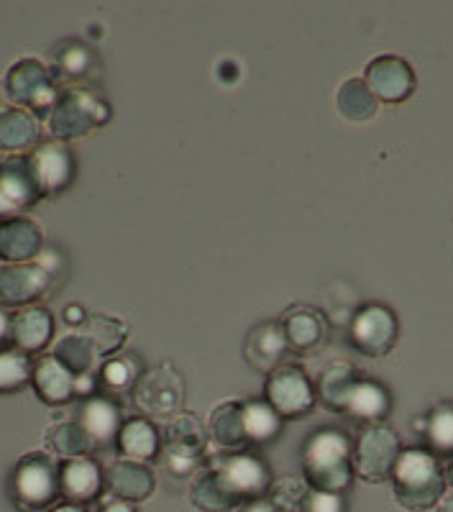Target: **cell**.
I'll return each instance as SVG.
<instances>
[{"label": "cell", "instance_id": "obj_9", "mask_svg": "<svg viewBox=\"0 0 453 512\" xmlns=\"http://www.w3.org/2000/svg\"><path fill=\"white\" fill-rule=\"evenodd\" d=\"M221 472L223 482L231 489V495L241 502L264 500L272 489V472L259 456L246 454V451H236L228 454L226 459L218 461L215 466Z\"/></svg>", "mask_w": 453, "mask_h": 512}, {"label": "cell", "instance_id": "obj_17", "mask_svg": "<svg viewBox=\"0 0 453 512\" xmlns=\"http://www.w3.org/2000/svg\"><path fill=\"white\" fill-rule=\"evenodd\" d=\"M103 489V474L93 459H67L59 466V492H62L72 505H85L95 500Z\"/></svg>", "mask_w": 453, "mask_h": 512}, {"label": "cell", "instance_id": "obj_34", "mask_svg": "<svg viewBox=\"0 0 453 512\" xmlns=\"http://www.w3.org/2000/svg\"><path fill=\"white\" fill-rule=\"evenodd\" d=\"M82 336H88L93 341L98 356L116 354L126 341L128 331L121 320L111 318V315H88L82 323Z\"/></svg>", "mask_w": 453, "mask_h": 512}, {"label": "cell", "instance_id": "obj_27", "mask_svg": "<svg viewBox=\"0 0 453 512\" xmlns=\"http://www.w3.org/2000/svg\"><path fill=\"white\" fill-rule=\"evenodd\" d=\"M190 500L192 505L203 512H228L233 507H239V500L231 495V489L223 482L221 472L218 469H205L195 484L190 489Z\"/></svg>", "mask_w": 453, "mask_h": 512}, {"label": "cell", "instance_id": "obj_1", "mask_svg": "<svg viewBox=\"0 0 453 512\" xmlns=\"http://www.w3.org/2000/svg\"><path fill=\"white\" fill-rule=\"evenodd\" d=\"M302 469L310 489L343 495L354 479V443L341 428H318L302 446Z\"/></svg>", "mask_w": 453, "mask_h": 512}, {"label": "cell", "instance_id": "obj_39", "mask_svg": "<svg viewBox=\"0 0 453 512\" xmlns=\"http://www.w3.org/2000/svg\"><path fill=\"white\" fill-rule=\"evenodd\" d=\"M136 377H139V367L134 359H111L103 367V382L111 387L113 392H123L136 387Z\"/></svg>", "mask_w": 453, "mask_h": 512}, {"label": "cell", "instance_id": "obj_43", "mask_svg": "<svg viewBox=\"0 0 453 512\" xmlns=\"http://www.w3.org/2000/svg\"><path fill=\"white\" fill-rule=\"evenodd\" d=\"M64 320L72 323V326H82V323H85V315H82V310L77 308V305H72V308L64 313Z\"/></svg>", "mask_w": 453, "mask_h": 512}, {"label": "cell", "instance_id": "obj_23", "mask_svg": "<svg viewBox=\"0 0 453 512\" xmlns=\"http://www.w3.org/2000/svg\"><path fill=\"white\" fill-rule=\"evenodd\" d=\"M75 374L64 369L54 356H44L34 364V387L47 405H62L75 397Z\"/></svg>", "mask_w": 453, "mask_h": 512}, {"label": "cell", "instance_id": "obj_28", "mask_svg": "<svg viewBox=\"0 0 453 512\" xmlns=\"http://www.w3.org/2000/svg\"><path fill=\"white\" fill-rule=\"evenodd\" d=\"M356 382H359L356 369L351 367V364H346V361H338V364L328 367L326 372H323V377H320L318 382L320 402H323L328 410H333V413H343Z\"/></svg>", "mask_w": 453, "mask_h": 512}, {"label": "cell", "instance_id": "obj_33", "mask_svg": "<svg viewBox=\"0 0 453 512\" xmlns=\"http://www.w3.org/2000/svg\"><path fill=\"white\" fill-rule=\"evenodd\" d=\"M244 431L251 443H269L282 431V418L267 400L244 402Z\"/></svg>", "mask_w": 453, "mask_h": 512}, {"label": "cell", "instance_id": "obj_21", "mask_svg": "<svg viewBox=\"0 0 453 512\" xmlns=\"http://www.w3.org/2000/svg\"><path fill=\"white\" fill-rule=\"evenodd\" d=\"M105 484L113 495L123 502H139L146 500L154 489V477L141 461L121 459L111 464L108 474H105Z\"/></svg>", "mask_w": 453, "mask_h": 512}, {"label": "cell", "instance_id": "obj_11", "mask_svg": "<svg viewBox=\"0 0 453 512\" xmlns=\"http://www.w3.org/2000/svg\"><path fill=\"white\" fill-rule=\"evenodd\" d=\"M349 341L364 356H387L397 341L395 313L384 305H364L351 320Z\"/></svg>", "mask_w": 453, "mask_h": 512}, {"label": "cell", "instance_id": "obj_14", "mask_svg": "<svg viewBox=\"0 0 453 512\" xmlns=\"http://www.w3.org/2000/svg\"><path fill=\"white\" fill-rule=\"evenodd\" d=\"M49 287V272L41 264H3L0 267V305L21 308L39 300Z\"/></svg>", "mask_w": 453, "mask_h": 512}, {"label": "cell", "instance_id": "obj_47", "mask_svg": "<svg viewBox=\"0 0 453 512\" xmlns=\"http://www.w3.org/2000/svg\"><path fill=\"white\" fill-rule=\"evenodd\" d=\"M443 474H446V482L453 484V456H451V459H448V464H446V469H443Z\"/></svg>", "mask_w": 453, "mask_h": 512}, {"label": "cell", "instance_id": "obj_15", "mask_svg": "<svg viewBox=\"0 0 453 512\" xmlns=\"http://www.w3.org/2000/svg\"><path fill=\"white\" fill-rule=\"evenodd\" d=\"M31 167H34L36 182H39L44 198L57 195L72 182L75 175V162H72L70 149L62 141H47L31 154Z\"/></svg>", "mask_w": 453, "mask_h": 512}, {"label": "cell", "instance_id": "obj_7", "mask_svg": "<svg viewBox=\"0 0 453 512\" xmlns=\"http://www.w3.org/2000/svg\"><path fill=\"white\" fill-rule=\"evenodd\" d=\"M264 392L279 418H302L315 405L313 384L300 367H292V364H282L279 369H274L264 384Z\"/></svg>", "mask_w": 453, "mask_h": 512}, {"label": "cell", "instance_id": "obj_32", "mask_svg": "<svg viewBox=\"0 0 453 512\" xmlns=\"http://www.w3.org/2000/svg\"><path fill=\"white\" fill-rule=\"evenodd\" d=\"M428 441L430 454L436 456H453V402H441L430 410L423 420V431Z\"/></svg>", "mask_w": 453, "mask_h": 512}, {"label": "cell", "instance_id": "obj_41", "mask_svg": "<svg viewBox=\"0 0 453 512\" xmlns=\"http://www.w3.org/2000/svg\"><path fill=\"white\" fill-rule=\"evenodd\" d=\"M6 344H11V315L0 308V349Z\"/></svg>", "mask_w": 453, "mask_h": 512}, {"label": "cell", "instance_id": "obj_16", "mask_svg": "<svg viewBox=\"0 0 453 512\" xmlns=\"http://www.w3.org/2000/svg\"><path fill=\"white\" fill-rule=\"evenodd\" d=\"M279 326H282V333H285L287 349L295 351V354L318 351L328 338L326 318L318 310L305 308V305L287 310L282 320H279Z\"/></svg>", "mask_w": 453, "mask_h": 512}, {"label": "cell", "instance_id": "obj_6", "mask_svg": "<svg viewBox=\"0 0 453 512\" xmlns=\"http://www.w3.org/2000/svg\"><path fill=\"white\" fill-rule=\"evenodd\" d=\"M6 93L18 108H31L36 113H49L59 98L52 72L39 59H21L13 64L6 75Z\"/></svg>", "mask_w": 453, "mask_h": 512}, {"label": "cell", "instance_id": "obj_38", "mask_svg": "<svg viewBox=\"0 0 453 512\" xmlns=\"http://www.w3.org/2000/svg\"><path fill=\"white\" fill-rule=\"evenodd\" d=\"M90 52L80 44H67L57 52V75L64 80H77L88 72Z\"/></svg>", "mask_w": 453, "mask_h": 512}, {"label": "cell", "instance_id": "obj_26", "mask_svg": "<svg viewBox=\"0 0 453 512\" xmlns=\"http://www.w3.org/2000/svg\"><path fill=\"white\" fill-rule=\"evenodd\" d=\"M36 139H39V121L34 113L18 105L0 108V149L6 152L29 149L36 144Z\"/></svg>", "mask_w": 453, "mask_h": 512}, {"label": "cell", "instance_id": "obj_22", "mask_svg": "<svg viewBox=\"0 0 453 512\" xmlns=\"http://www.w3.org/2000/svg\"><path fill=\"white\" fill-rule=\"evenodd\" d=\"M208 436L223 451H244L249 446V438L244 431V402H221L213 410L208 423Z\"/></svg>", "mask_w": 453, "mask_h": 512}, {"label": "cell", "instance_id": "obj_29", "mask_svg": "<svg viewBox=\"0 0 453 512\" xmlns=\"http://www.w3.org/2000/svg\"><path fill=\"white\" fill-rule=\"evenodd\" d=\"M118 448L128 459L149 461L159 451V433L146 418H131L121 425L118 433Z\"/></svg>", "mask_w": 453, "mask_h": 512}, {"label": "cell", "instance_id": "obj_19", "mask_svg": "<svg viewBox=\"0 0 453 512\" xmlns=\"http://www.w3.org/2000/svg\"><path fill=\"white\" fill-rule=\"evenodd\" d=\"M287 341L279 323H262L246 338V359L259 372L272 374L274 369L282 367V359L287 354Z\"/></svg>", "mask_w": 453, "mask_h": 512}, {"label": "cell", "instance_id": "obj_13", "mask_svg": "<svg viewBox=\"0 0 453 512\" xmlns=\"http://www.w3.org/2000/svg\"><path fill=\"white\" fill-rule=\"evenodd\" d=\"M366 88L372 90L377 103H402L413 95L415 90V75L410 70V64L400 57L384 54V57L374 59L364 72Z\"/></svg>", "mask_w": 453, "mask_h": 512}, {"label": "cell", "instance_id": "obj_24", "mask_svg": "<svg viewBox=\"0 0 453 512\" xmlns=\"http://www.w3.org/2000/svg\"><path fill=\"white\" fill-rule=\"evenodd\" d=\"M392 408L390 392L384 390L382 384L374 382V379H359L351 390L349 402H346V410L343 413L351 415L356 420H364L366 425H374L379 420L387 418Z\"/></svg>", "mask_w": 453, "mask_h": 512}, {"label": "cell", "instance_id": "obj_45", "mask_svg": "<svg viewBox=\"0 0 453 512\" xmlns=\"http://www.w3.org/2000/svg\"><path fill=\"white\" fill-rule=\"evenodd\" d=\"M49 512H85V507H80V505H72V502H64V505H57V507H52V510Z\"/></svg>", "mask_w": 453, "mask_h": 512}, {"label": "cell", "instance_id": "obj_4", "mask_svg": "<svg viewBox=\"0 0 453 512\" xmlns=\"http://www.w3.org/2000/svg\"><path fill=\"white\" fill-rule=\"evenodd\" d=\"M59 492V466L44 454L18 461L11 477V497L21 512H39L52 505Z\"/></svg>", "mask_w": 453, "mask_h": 512}, {"label": "cell", "instance_id": "obj_12", "mask_svg": "<svg viewBox=\"0 0 453 512\" xmlns=\"http://www.w3.org/2000/svg\"><path fill=\"white\" fill-rule=\"evenodd\" d=\"M208 443V431L195 415H177L164 431L167 464L175 474H190L195 469Z\"/></svg>", "mask_w": 453, "mask_h": 512}, {"label": "cell", "instance_id": "obj_44", "mask_svg": "<svg viewBox=\"0 0 453 512\" xmlns=\"http://www.w3.org/2000/svg\"><path fill=\"white\" fill-rule=\"evenodd\" d=\"M100 512H136V510L131 505H128V502L113 500V502H108V505H105Z\"/></svg>", "mask_w": 453, "mask_h": 512}, {"label": "cell", "instance_id": "obj_46", "mask_svg": "<svg viewBox=\"0 0 453 512\" xmlns=\"http://www.w3.org/2000/svg\"><path fill=\"white\" fill-rule=\"evenodd\" d=\"M438 512H453V492H451V495L443 497L441 507H438Z\"/></svg>", "mask_w": 453, "mask_h": 512}, {"label": "cell", "instance_id": "obj_3", "mask_svg": "<svg viewBox=\"0 0 453 512\" xmlns=\"http://www.w3.org/2000/svg\"><path fill=\"white\" fill-rule=\"evenodd\" d=\"M111 111L103 98L85 88H72L59 93L57 103L49 111V131L57 141H72L103 126Z\"/></svg>", "mask_w": 453, "mask_h": 512}, {"label": "cell", "instance_id": "obj_31", "mask_svg": "<svg viewBox=\"0 0 453 512\" xmlns=\"http://www.w3.org/2000/svg\"><path fill=\"white\" fill-rule=\"evenodd\" d=\"M336 105L346 121L366 123L377 116V98L364 80H346L336 93Z\"/></svg>", "mask_w": 453, "mask_h": 512}, {"label": "cell", "instance_id": "obj_2", "mask_svg": "<svg viewBox=\"0 0 453 512\" xmlns=\"http://www.w3.org/2000/svg\"><path fill=\"white\" fill-rule=\"evenodd\" d=\"M395 500L410 512H425L443 500L446 474L436 456L425 448L402 451L392 469Z\"/></svg>", "mask_w": 453, "mask_h": 512}, {"label": "cell", "instance_id": "obj_40", "mask_svg": "<svg viewBox=\"0 0 453 512\" xmlns=\"http://www.w3.org/2000/svg\"><path fill=\"white\" fill-rule=\"evenodd\" d=\"M302 512H346V500H343V495L310 489L308 497H305V505H302Z\"/></svg>", "mask_w": 453, "mask_h": 512}, {"label": "cell", "instance_id": "obj_8", "mask_svg": "<svg viewBox=\"0 0 453 512\" xmlns=\"http://www.w3.org/2000/svg\"><path fill=\"white\" fill-rule=\"evenodd\" d=\"M44 198L29 157H8L0 162V218H16Z\"/></svg>", "mask_w": 453, "mask_h": 512}, {"label": "cell", "instance_id": "obj_25", "mask_svg": "<svg viewBox=\"0 0 453 512\" xmlns=\"http://www.w3.org/2000/svg\"><path fill=\"white\" fill-rule=\"evenodd\" d=\"M80 425L90 436L93 446H105V443H111L113 438H118L123 423L116 402H111L108 397H90V400L82 405Z\"/></svg>", "mask_w": 453, "mask_h": 512}, {"label": "cell", "instance_id": "obj_42", "mask_svg": "<svg viewBox=\"0 0 453 512\" xmlns=\"http://www.w3.org/2000/svg\"><path fill=\"white\" fill-rule=\"evenodd\" d=\"M241 512H279L277 507L272 505V502L267 500V497H264V500H254V502H246L244 505V510Z\"/></svg>", "mask_w": 453, "mask_h": 512}, {"label": "cell", "instance_id": "obj_36", "mask_svg": "<svg viewBox=\"0 0 453 512\" xmlns=\"http://www.w3.org/2000/svg\"><path fill=\"white\" fill-rule=\"evenodd\" d=\"M34 379V364L18 349H0V392H18Z\"/></svg>", "mask_w": 453, "mask_h": 512}, {"label": "cell", "instance_id": "obj_20", "mask_svg": "<svg viewBox=\"0 0 453 512\" xmlns=\"http://www.w3.org/2000/svg\"><path fill=\"white\" fill-rule=\"evenodd\" d=\"M52 315L44 308H24L11 318V344L26 356L36 354L52 338Z\"/></svg>", "mask_w": 453, "mask_h": 512}, {"label": "cell", "instance_id": "obj_30", "mask_svg": "<svg viewBox=\"0 0 453 512\" xmlns=\"http://www.w3.org/2000/svg\"><path fill=\"white\" fill-rule=\"evenodd\" d=\"M54 359L62 364L64 369H70L75 377H85V374H93L95 364H98V351H95L93 341L82 333H70L64 336L62 341L54 349Z\"/></svg>", "mask_w": 453, "mask_h": 512}, {"label": "cell", "instance_id": "obj_35", "mask_svg": "<svg viewBox=\"0 0 453 512\" xmlns=\"http://www.w3.org/2000/svg\"><path fill=\"white\" fill-rule=\"evenodd\" d=\"M47 443L52 448L54 454L64 456L67 459H82V456H88V451H93V441L85 433L80 423H59L54 425L52 431L47 433Z\"/></svg>", "mask_w": 453, "mask_h": 512}, {"label": "cell", "instance_id": "obj_37", "mask_svg": "<svg viewBox=\"0 0 453 512\" xmlns=\"http://www.w3.org/2000/svg\"><path fill=\"white\" fill-rule=\"evenodd\" d=\"M308 492L310 487H305V484L297 482V479L285 477L279 479L277 484H272L267 500L272 502L279 512H302V505H305Z\"/></svg>", "mask_w": 453, "mask_h": 512}, {"label": "cell", "instance_id": "obj_5", "mask_svg": "<svg viewBox=\"0 0 453 512\" xmlns=\"http://www.w3.org/2000/svg\"><path fill=\"white\" fill-rule=\"evenodd\" d=\"M402 454L400 438L387 425H366L354 443V474L364 482H387L392 479L397 459Z\"/></svg>", "mask_w": 453, "mask_h": 512}, {"label": "cell", "instance_id": "obj_10", "mask_svg": "<svg viewBox=\"0 0 453 512\" xmlns=\"http://www.w3.org/2000/svg\"><path fill=\"white\" fill-rule=\"evenodd\" d=\"M134 402L136 408L146 415H167L177 413L185 402V384H182L180 374L172 369V364H162V367L151 369L149 374L136 382L134 387Z\"/></svg>", "mask_w": 453, "mask_h": 512}, {"label": "cell", "instance_id": "obj_18", "mask_svg": "<svg viewBox=\"0 0 453 512\" xmlns=\"http://www.w3.org/2000/svg\"><path fill=\"white\" fill-rule=\"evenodd\" d=\"M41 251V231L29 218L0 223V259L6 264H26Z\"/></svg>", "mask_w": 453, "mask_h": 512}]
</instances>
